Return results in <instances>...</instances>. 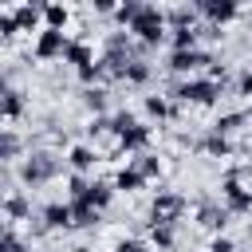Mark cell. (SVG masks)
I'll return each mask as SVG.
<instances>
[{
	"label": "cell",
	"mask_w": 252,
	"mask_h": 252,
	"mask_svg": "<svg viewBox=\"0 0 252 252\" xmlns=\"http://www.w3.org/2000/svg\"><path fill=\"white\" fill-rule=\"evenodd\" d=\"M63 161L67 158H59L55 150H47V146H32L20 161H16V173H20V185H28V189H39V185H51L59 173H63Z\"/></svg>",
	"instance_id": "obj_1"
},
{
	"label": "cell",
	"mask_w": 252,
	"mask_h": 252,
	"mask_svg": "<svg viewBox=\"0 0 252 252\" xmlns=\"http://www.w3.org/2000/svg\"><path fill=\"white\" fill-rule=\"evenodd\" d=\"M165 94L177 98V102H185V106H213L224 94V87L217 79H209V75H185V79L181 75H169Z\"/></svg>",
	"instance_id": "obj_2"
},
{
	"label": "cell",
	"mask_w": 252,
	"mask_h": 252,
	"mask_svg": "<svg viewBox=\"0 0 252 252\" xmlns=\"http://www.w3.org/2000/svg\"><path fill=\"white\" fill-rule=\"evenodd\" d=\"M165 32H169V20H165V12H161L158 4H146V8L134 16V24H130V35L142 39V43H150L154 51L165 43Z\"/></svg>",
	"instance_id": "obj_3"
},
{
	"label": "cell",
	"mask_w": 252,
	"mask_h": 252,
	"mask_svg": "<svg viewBox=\"0 0 252 252\" xmlns=\"http://www.w3.org/2000/svg\"><path fill=\"white\" fill-rule=\"evenodd\" d=\"M189 213V197L177 193V189H158L150 197V224H177L181 217Z\"/></svg>",
	"instance_id": "obj_4"
},
{
	"label": "cell",
	"mask_w": 252,
	"mask_h": 252,
	"mask_svg": "<svg viewBox=\"0 0 252 252\" xmlns=\"http://www.w3.org/2000/svg\"><path fill=\"white\" fill-rule=\"evenodd\" d=\"M193 209H197V224H201L205 232H224L228 220H232V209H228L220 197H209V193H197Z\"/></svg>",
	"instance_id": "obj_5"
},
{
	"label": "cell",
	"mask_w": 252,
	"mask_h": 252,
	"mask_svg": "<svg viewBox=\"0 0 252 252\" xmlns=\"http://www.w3.org/2000/svg\"><path fill=\"white\" fill-rule=\"evenodd\" d=\"M220 201L232 209V217H252V189H244L236 165L224 169V181H220Z\"/></svg>",
	"instance_id": "obj_6"
},
{
	"label": "cell",
	"mask_w": 252,
	"mask_h": 252,
	"mask_svg": "<svg viewBox=\"0 0 252 252\" xmlns=\"http://www.w3.org/2000/svg\"><path fill=\"white\" fill-rule=\"evenodd\" d=\"M213 59H217V55H213L209 47H173L165 67H169V75H181V79H185V75H197L201 67H209Z\"/></svg>",
	"instance_id": "obj_7"
},
{
	"label": "cell",
	"mask_w": 252,
	"mask_h": 252,
	"mask_svg": "<svg viewBox=\"0 0 252 252\" xmlns=\"http://www.w3.org/2000/svg\"><path fill=\"white\" fill-rule=\"evenodd\" d=\"M67 35H63V28H43V32H35V43H32V55L39 59V63H51V59H63V51H67Z\"/></svg>",
	"instance_id": "obj_8"
},
{
	"label": "cell",
	"mask_w": 252,
	"mask_h": 252,
	"mask_svg": "<svg viewBox=\"0 0 252 252\" xmlns=\"http://www.w3.org/2000/svg\"><path fill=\"white\" fill-rule=\"evenodd\" d=\"M114 142H118L114 158H118V154H142V150H150V142H154V130H150L146 122H134V126H130V130H122Z\"/></svg>",
	"instance_id": "obj_9"
},
{
	"label": "cell",
	"mask_w": 252,
	"mask_h": 252,
	"mask_svg": "<svg viewBox=\"0 0 252 252\" xmlns=\"http://www.w3.org/2000/svg\"><path fill=\"white\" fill-rule=\"evenodd\" d=\"M39 217L47 220L51 232H67V228H75V209H71V201H47V205L39 209Z\"/></svg>",
	"instance_id": "obj_10"
},
{
	"label": "cell",
	"mask_w": 252,
	"mask_h": 252,
	"mask_svg": "<svg viewBox=\"0 0 252 252\" xmlns=\"http://www.w3.org/2000/svg\"><path fill=\"white\" fill-rule=\"evenodd\" d=\"M24 154H28V138H20L16 126H4L0 130V161L4 165H16Z\"/></svg>",
	"instance_id": "obj_11"
},
{
	"label": "cell",
	"mask_w": 252,
	"mask_h": 252,
	"mask_svg": "<svg viewBox=\"0 0 252 252\" xmlns=\"http://www.w3.org/2000/svg\"><path fill=\"white\" fill-rule=\"evenodd\" d=\"M24 114H28V94H24L16 83H4V122L16 126Z\"/></svg>",
	"instance_id": "obj_12"
},
{
	"label": "cell",
	"mask_w": 252,
	"mask_h": 252,
	"mask_svg": "<svg viewBox=\"0 0 252 252\" xmlns=\"http://www.w3.org/2000/svg\"><path fill=\"white\" fill-rule=\"evenodd\" d=\"M79 102H83V110H91V114H110V91H106L102 83L83 87V91H79Z\"/></svg>",
	"instance_id": "obj_13"
},
{
	"label": "cell",
	"mask_w": 252,
	"mask_h": 252,
	"mask_svg": "<svg viewBox=\"0 0 252 252\" xmlns=\"http://www.w3.org/2000/svg\"><path fill=\"white\" fill-rule=\"evenodd\" d=\"M4 217L16 224V220H32L35 213H32V197L24 193V189H12V193H4Z\"/></svg>",
	"instance_id": "obj_14"
},
{
	"label": "cell",
	"mask_w": 252,
	"mask_h": 252,
	"mask_svg": "<svg viewBox=\"0 0 252 252\" xmlns=\"http://www.w3.org/2000/svg\"><path fill=\"white\" fill-rule=\"evenodd\" d=\"M201 16L224 28V24H232V20L240 16V0H205V8H201Z\"/></svg>",
	"instance_id": "obj_15"
},
{
	"label": "cell",
	"mask_w": 252,
	"mask_h": 252,
	"mask_svg": "<svg viewBox=\"0 0 252 252\" xmlns=\"http://www.w3.org/2000/svg\"><path fill=\"white\" fill-rule=\"evenodd\" d=\"M122 83L126 87H138V91H146L150 83H154V63L150 59H130V67H126V75H122Z\"/></svg>",
	"instance_id": "obj_16"
},
{
	"label": "cell",
	"mask_w": 252,
	"mask_h": 252,
	"mask_svg": "<svg viewBox=\"0 0 252 252\" xmlns=\"http://www.w3.org/2000/svg\"><path fill=\"white\" fill-rule=\"evenodd\" d=\"M114 181H102V177H91V185H87V193L79 197V201H87V205H94V209H106L110 201H114Z\"/></svg>",
	"instance_id": "obj_17"
},
{
	"label": "cell",
	"mask_w": 252,
	"mask_h": 252,
	"mask_svg": "<svg viewBox=\"0 0 252 252\" xmlns=\"http://www.w3.org/2000/svg\"><path fill=\"white\" fill-rule=\"evenodd\" d=\"M248 122H252V110H228V114H217V122H213L209 130H217V134H228V138H232V134H240Z\"/></svg>",
	"instance_id": "obj_18"
},
{
	"label": "cell",
	"mask_w": 252,
	"mask_h": 252,
	"mask_svg": "<svg viewBox=\"0 0 252 252\" xmlns=\"http://www.w3.org/2000/svg\"><path fill=\"white\" fill-rule=\"evenodd\" d=\"M94 161H98V150H94V146H87V142H79V146H71V150H67V169L91 173V169H94Z\"/></svg>",
	"instance_id": "obj_19"
},
{
	"label": "cell",
	"mask_w": 252,
	"mask_h": 252,
	"mask_svg": "<svg viewBox=\"0 0 252 252\" xmlns=\"http://www.w3.org/2000/svg\"><path fill=\"white\" fill-rule=\"evenodd\" d=\"M130 165H134V169H138L146 181H154V177H161V173H165V161H161L154 150H142V154H134V158H130Z\"/></svg>",
	"instance_id": "obj_20"
},
{
	"label": "cell",
	"mask_w": 252,
	"mask_h": 252,
	"mask_svg": "<svg viewBox=\"0 0 252 252\" xmlns=\"http://www.w3.org/2000/svg\"><path fill=\"white\" fill-rule=\"evenodd\" d=\"M71 209H75V228L94 232V228L102 224V209H94V205H87V201H71Z\"/></svg>",
	"instance_id": "obj_21"
},
{
	"label": "cell",
	"mask_w": 252,
	"mask_h": 252,
	"mask_svg": "<svg viewBox=\"0 0 252 252\" xmlns=\"http://www.w3.org/2000/svg\"><path fill=\"white\" fill-rule=\"evenodd\" d=\"M150 244L158 252H173L177 248V224H150Z\"/></svg>",
	"instance_id": "obj_22"
},
{
	"label": "cell",
	"mask_w": 252,
	"mask_h": 252,
	"mask_svg": "<svg viewBox=\"0 0 252 252\" xmlns=\"http://www.w3.org/2000/svg\"><path fill=\"white\" fill-rule=\"evenodd\" d=\"M63 63H71L75 71H79V67H87V63H94V51H91V43H83V39H71V43H67V51H63Z\"/></svg>",
	"instance_id": "obj_23"
},
{
	"label": "cell",
	"mask_w": 252,
	"mask_h": 252,
	"mask_svg": "<svg viewBox=\"0 0 252 252\" xmlns=\"http://www.w3.org/2000/svg\"><path fill=\"white\" fill-rule=\"evenodd\" d=\"M110 181H114V189H118V193H138V189L146 185V177H142L134 165H122V169H118Z\"/></svg>",
	"instance_id": "obj_24"
},
{
	"label": "cell",
	"mask_w": 252,
	"mask_h": 252,
	"mask_svg": "<svg viewBox=\"0 0 252 252\" xmlns=\"http://www.w3.org/2000/svg\"><path fill=\"white\" fill-rule=\"evenodd\" d=\"M165 20H169V32H181V28H197V12H193L189 4H177V8H169V12H165Z\"/></svg>",
	"instance_id": "obj_25"
},
{
	"label": "cell",
	"mask_w": 252,
	"mask_h": 252,
	"mask_svg": "<svg viewBox=\"0 0 252 252\" xmlns=\"http://www.w3.org/2000/svg\"><path fill=\"white\" fill-rule=\"evenodd\" d=\"M67 24H71V8L59 4V0H51L43 8V28H67Z\"/></svg>",
	"instance_id": "obj_26"
},
{
	"label": "cell",
	"mask_w": 252,
	"mask_h": 252,
	"mask_svg": "<svg viewBox=\"0 0 252 252\" xmlns=\"http://www.w3.org/2000/svg\"><path fill=\"white\" fill-rule=\"evenodd\" d=\"M16 12V20H20V32H35L39 24H43V8H35V4H20V8H12Z\"/></svg>",
	"instance_id": "obj_27"
},
{
	"label": "cell",
	"mask_w": 252,
	"mask_h": 252,
	"mask_svg": "<svg viewBox=\"0 0 252 252\" xmlns=\"http://www.w3.org/2000/svg\"><path fill=\"white\" fill-rule=\"evenodd\" d=\"M142 8H146V0H122V4H118V12H114V24H118V28H130V24H134V16H138Z\"/></svg>",
	"instance_id": "obj_28"
},
{
	"label": "cell",
	"mask_w": 252,
	"mask_h": 252,
	"mask_svg": "<svg viewBox=\"0 0 252 252\" xmlns=\"http://www.w3.org/2000/svg\"><path fill=\"white\" fill-rule=\"evenodd\" d=\"M87 138L94 142V138H114V130H110V114H91V122H87Z\"/></svg>",
	"instance_id": "obj_29"
},
{
	"label": "cell",
	"mask_w": 252,
	"mask_h": 252,
	"mask_svg": "<svg viewBox=\"0 0 252 252\" xmlns=\"http://www.w3.org/2000/svg\"><path fill=\"white\" fill-rule=\"evenodd\" d=\"M87 185H91V177L79 173V169H71V177H67V201H79L87 193Z\"/></svg>",
	"instance_id": "obj_30"
},
{
	"label": "cell",
	"mask_w": 252,
	"mask_h": 252,
	"mask_svg": "<svg viewBox=\"0 0 252 252\" xmlns=\"http://www.w3.org/2000/svg\"><path fill=\"white\" fill-rule=\"evenodd\" d=\"M134 122H138V114H134V110H110V130H114V138H118L122 130H130Z\"/></svg>",
	"instance_id": "obj_31"
},
{
	"label": "cell",
	"mask_w": 252,
	"mask_h": 252,
	"mask_svg": "<svg viewBox=\"0 0 252 252\" xmlns=\"http://www.w3.org/2000/svg\"><path fill=\"white\" fill-rule=\"evenodd\" d=\"M4 252H32V248L20 240V232H16V224H12V220L4 224Z\"/></svg>",
	"instance_id": "obj_32"
},
{
	"label": "cell",
	"mask_w": 252,
	"mask_h": 252,
	"mask_svg": "<svg viewBox=\"0 0 252 252\" xmlns=\"http://www.w3.org/2000/svg\"><path fill=\"white\" fill-rule=\"evenodd\" d=\"M0 35H4V43H12V39L20 35V20H16V12H4V16H0Z\"/></svg>",
	"instance_id": "obj_33"
},
{
	"label": "cell",
	"mask_w": 252,
	"mask_h": 252,
	"mask_svg": "<svg viewBox=\"0 0 252 252\" xmlns=\"http://www.w3.org/2000/svg\"><path fill=\"white\" fill-rule=\"evenodd\" d=\"M197 35H201L205 43H220V39H224V28L213 24V20H205V24H197Z\"/></svg>",
	"instance_id": "obj_34"
},
{
	"label": "cell",
	"mask_w": 252,
	"mask_h": 252,
	"mask_svg": "<svg viewBox=\"0 0 252 252\" xmlns=\"http://www.w3.org/2000/svg\"><path fill=\"white\" fill-rule=\"evenodd\" d=\"M205 252H236V240L232 236H224V232H213V240H209V248Z\"/></svg>",
	"instance_id": "obj_35"
},
{
	"label": "cell",
	"mask_w": 252,
	"mask_h": 252,
	"mask_svg": "<svg viewBox=\"0 0 252 252\" xmlns=\"http://www.w3.org/2000/svg\"><path fill=\"white\" fill-rule=\"evenodd\" d=\"M114 252H158V248H154L150 240H134V236H130V240H118Z\"/></svg>",
	"instance_id": "obj_36"
},
{
	"label": "cell",
	"mask_w": 252,
	"mask_h": 252,
	"mask_svg": "<svg viewBox=\"0 0 252 252\" xmlns=\"http://www.w3.org/2000/svg\"><path fill=\"white\" fill-rule=\"evenodd\" d=\"M236 94H244V98H252V67H244V71L236 75Z\"/></svg>",
	"instance_id": "obj_37"
},
{
	"label": "cell",
	"mask_w": 252,
	"mask_h": 252,
	"mask_svg": "<svg viewBox=\"0 0 252 252\" xmlns=\"http://www.w3.org/2000/svg\"><path fill=\"white\" fill-rule=\"evenodd\" d=\"M118 4H122V0H91V8H94L98 16H114V12H118Z\"/></svg>",
	"instance_id": "obj_38"
},
{
	"label": "cell",
	"mask_w": 252,
	"mask_h": 252,
	"mask_svg": "<svg viewBox=\"0 0 252 252\" xmlns=\"http://www.w3.org/2000/svg\"><path fill=\"white\" fill-rule=\"evenodd\" d=\"M24 4H35V8H47L51 0H24Z\"/></svg>",
	"instance_id": "obj_39"
},
{
	"label": "cell",
	"mask_w": 252,
	"mask_h": 252,
	"mask_svg": "<svg viewBox=\"0 0 252 252\" xmlns=\"http://www.w3.org/2000/svg\"><path fill=\"white\" fill-rule=\"evenodd\" d=\"M248 240H252V224H248Z\"/></svg>",
	"instance_id": "obj_40"
},
{
	"label": "cell",
	"mask_w": 252,
	"mask_h": 252,
	"mask_svg": "<svg viewBox=\"0 0 252 252\" xmlns=\"http://www.w3.org/2000/svg\"><path fill=\"white\" fill-rule=\"evenodd\" d=\"M248 252H252V248H248Z\"/></svg>",
	"instance_id": "obj_41"
}]
</instances>
